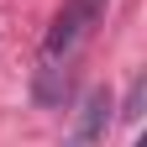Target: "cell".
Instances as JSON below:
<instances>
[{"instance_id":"1","label":"cell","mask_w":147,"mask_h":147,"mask_svg":"<svg viewBox=\"0 0 147 147\" xmlns=\"http://www.w3.org/2000/svg\"><path fill=\"white\" fill-rule=\"evenodd\" d=\"M100 16H105V0H63V11L53 16V26L42 37V74H47V79L79 53V42L95 32Z\"/></svg>"},{"instance_id":"2","label":"cell","mask_w":147,"mask_h":147,"mask_svg":"<svg viewBox=\"0 0 147 147\" xmlns=\"http://www.w3.org/2000/svg\"><path fill=\"white\" fill-rule=\"evenodd\" d=\"M105 126H110V95L105 89H95V95L84 100V116H79V131H74L68 147H95L105 137Z\"/></svg>"}]
</instances>
